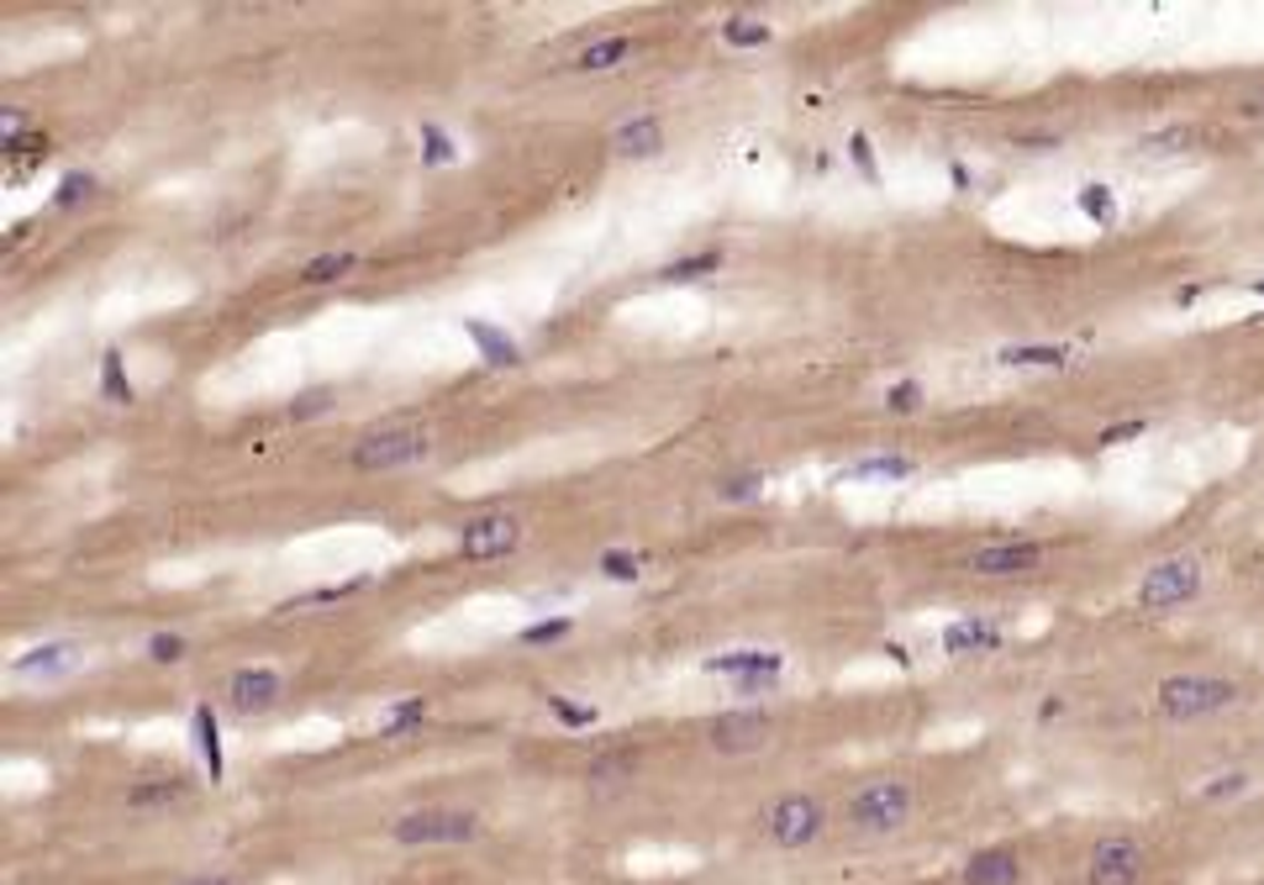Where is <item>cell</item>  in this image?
Here are the masks:
<instances>
[{
	"label": "cell",
	"instance_id": "obj_41",
	"mask_svg": "<svg viewBox=\"0 0 1264 885\" xmlns=\"http://www.w3.org/2000/svg\"><path fill=\"white\" fill-rule=\"evenodd\" d=\"M1175 142H1191V127H1170V132H1154V138H1148V148H1154V153H1160V148L1170 153Z\"/></svg>",
	"mask_w": 1264,
	"mask_h": 885
},
{
	"label": "cell",
	"instance_id": "obj_34",
	"mask_svg": "<svg viewBox=\"0 0 1264 885\" xmlns=\"http://www.w3.org/2000/svg\"><path fill=\"white\" fill-rule=\"evenodd\" d=\"M1081 211L1096 221H1112V190L1106 185H1085L1081 190Z\"/></svg>",
	"mask_w": 1264,
	"mask_h": 885
},
{
	"label": "cell",
	"instance_id": "obj_31",
	"mask_svg": "<svg viewBox=\"0 0 1264 885\" xmlns=\"http://www.w3.org/2000/svg\"><path fill=\"white\" fill-rule=\"evenodd\" d=\"M327 406H332V390H327V385H317V390H301V396L290 401V417H296V422H306V417H317V411H327Z\"/></svg>",
	"mask_w": 1264,
	"mask_h": 885
},
{
	"label": "cell",
	"instance_id": "obj_7",
	"mask_svg": "<svg viewBox=\"0 0 1264 885\" xmlns=\"http://www.w3.org/2000/svg\"><path fill=\"white\" fill-rule=\"evenodd\" d=\"M775 733V717L769 712H723L706 723V748L723 754V759H743V754H759Z\"/></svg>",
	"mask_w": 1264,
	"mask_h": 885
},
{
	"label": "cell",
	"instance_id": "obj_37",
	"mask_svg": "<svg viewBox=\"0 0 1264 885\" xmlns=\"http://www.w3.org/2000/svg\"><path fill=\"white\" fill-rule=\"evenodd\" d=\"M601 575H606V580H638V559L611 548V554H601Z\"/></svg>",
	"mask_w": 1264,
	"mask_h": 885
},
{
	"label": "cell",
	"instance_id": "obj_45",
	"mask_svg": "<svg viewBox=\"0 0 1264 885\" xmlns=\"http://www.w3.org/2000/svg\"><path fill=\"white\" fill-rule=\"evenodd\" d=\"M180 885H242V881H238V875H221V869H217V875H190V881H180Z\"/></svg>",
	"mask_w": 1264,
	"mask_h": 885
},
{
	"label": "cell",
	"instance_id": "obj_33",
	"mask_svg": "<svg viewBox=\"0 0 1264 885\" xmlns=\"http://www.w3.org/2000/svg\"><path fill=\"white\" fill-rule=\"evenodd\" d=\"M848 159H854V169H859L864 180H880V163H875V148H869V138H864V132H854V138H848Z\"/></svg>",
	"mask_w": 1264,
	"mask_h": 885
},
{
	"label": "cell",
	"instance_id": "obj_44",
	"mask_svg": "<svg viewBox=\"0 0 1264 885\" xmlns=\"http://www.w3.org/2000/svg\"><path fill=\"white\" fill-rule=\"evenodd\" d=\"M1238 117H1244V121H1264V90H1260V96H1244V101H1238Z\"/></svg>",
	"mask_w": 1264,
	"mask_h": 885
},
{
	"label": "cell",
	"instance_id": "obj_1",
	"mask_svg": "<svg viewBox=\"0 0 1264 885\" xmlns=\"http://www.w3.org/2000/svg\"><path fill=\"white\" fill-rule=\"evenodd\" d=\"M1154 702H1160V717H1170V723H1196V717L1238 706L1244 702V685L1223 680V675H1170V680H1160Z\"/></svg>",
	"mask_w": 1264,
	"mask_h": 885
},
{
	"label": "cell",
	"instance_id": "obj_21",
	"mask_svg": "<svg viewBox=\"0 0 1264 885\" xmlns=\"http://www.w3.org/2000/svg\"><path fill=\"white\" fill-rule=\"evenodd\" d=\"M1002 644V633L991 623H954L944 633V648L948 654H981V648H996Z\"/></svg>",
	"mask_w": 1264,
	"mask_h": 885
},
{
	"label": "cell",
	"instance_id": "obj_38",
	"mask_svg": "<svg viewBox=\"0 0 1264 885\" xmlns=\"http://www.w3.org/2000/svg\"><path fill=\"white\" fill-rule=\"evenodd\" d=\"M917 401H923V385H917V380H902L890 396H885V406H890V411H902V417H906V411H917Z\"/></svg>",
	"mask_w": 1264,
	"mask_h": 885
},
{
	"label": "cell",
	"instance_id": "obj_8",
	"mask_svg": "<svg viewBox=\"0 0 1264 885\" xmlns=\"http://www.w3.org/2000/svg\"><path fill=\"white\" fill-rule=\"evenodd\" d=\"M1202 590V564L1196 559H1164L1154 564L1138 585V606L1144 611H1170V606H1185L1191 596Z\"/></svg>",
	"mask_w": 1264,
	"mask_h": 885
},
{
	"label": "cell",
	"instance_id": "obj_30",
	"mask_svg": "<svg viewBox=\"0 0 1264 885\" xmlns=\"http://www.w3.org/2000/svg\"><path fill=\"white\" fill-rule=\"evenodd\" d=\"M148 659H153V664H180L185 659V638H180V633H153V638H148Z\"/></svg>",
	"mask_w": 1264,
	"mask_h": 885
},
{
	"label": "cell",
	"instance_id": "obj_3",
	"mask_svg": "<svg viewBox=\"0 0 1264 885\" xmlns=\"http://www.w3.org/2000/svg\"><path fill=\"white\" fill-rule=\"evenodd\" d=\"M485 827L475 812H459V806H421V812H406L390 823V838L406 848H438V844H475Z\"/></svg>",
	"mask_w": 1264,
	"mask_h": 885
},
{
	"label": "cell",
	"instance_id": "obj_40",
	"mask_svg": "<svg viewBox=\"0 0 1264 885\" xmlns=\"http://www.w3.org/2000/svg\"><path fill=\"white\" fill-rule=\"evenodd\" d=\"M1238 790H1248V775H1244V769H1233V775H1217V780L1206 785L1202 796H1212V802H1217V796H1238Z\"/></svg>",
	"mask_w": 1264,
	"mask_h": 885
},
{
	"label": "cell",
	"instance_id": "obj_26",
	"mask_svg": "<svg viewBox=\"0 0 1264 885\" xmlns=\"http://www.w3.org/2000/svg\"><path fill=\"white\" fill-rule=\"evenodd\" d=\"M996 359L1012 364V369H1027V364H1064V359H1069V348H1048V342H1023V348H1002Z\"/></svg>",
	"mask_w": 1264,
	"mask_h": 885
},
{
	"label": "cell",
	"instance_id": "obj_19",
	"mask_svg": "<svg viewBox=\"0 0 1264 885\" xmlns=\"http://www.w3.org/2000/svg\"><path fill=\"white\" fill-rule=\"evenodd\" d=\"M464 332H469V338L480 342L485 364H496V369H511V364H522V348H517V342L506 338L501 327H490V322H464Z\"/></svg>",
	"mask_w": 1264,
	"mask_h": 885
},
{
	"label": "cell",
	"instance_id": "obj_35",
	"mask_svg": "<svg viewBox=\"0 0 1264 885\" xmlns=\"http://www.w3.org/2000/svg\"><path fill=\"white\" fill-rule=\"evenodd\" d=\"M90 190H96V180H90V175H63V180H59V196H53V206H80L84 196H90Z\"/></svg>",
	"mask_w": 1264,
	"mask_h": 885
},
{
	"label": "cell",
	"instance_id": "obj_39",
	"mask_svg": "<svg viewBox=\"0 0 1264 885\" xmlns=\"http://www.w3.org/2000/svg\"><path fill=\"white\" fill-rule=\"evenodd\" d=\"M548 706L559 712V723H569V727H590L596 723V712L590 706H575V702H564V696H548Z\"/></svg>",
	"mask_w": 1264,
	"mask_h": 885
},
{
	"label": "cell",
	"instance_id": "obj_28",
	"mask_svg": "<svg viewBox=\"0 0 1264 885\" xmlns=\"http://www.w3.org/2000/svg\"><path fill=\"white\" fill-rule=\"evenodd\" d=\"M421 717H427V702H421V696H411V702H396L390 712H385V738H401V733H411Z\"/></svg>",
	"mask_w": 1264,
	"mask_h": 885
},
{
	"label": "cell",
	"instance_id": "obj_13",
	"mask_svg": "<svg viewBox=\"0 0 1264 885\" xmlns=\"http://www.w3.org/2000/svg\"><path fill=\"white\" fill-rule=\"evenodd\" d=\"M190 796V780L185 775H159V780H138L127 790V812L132 817H153V812H169Z\"/></svg>",
	"mask_w": 1264,
	"mask_h": 885
},
{
	"label": "cell",
	"instance_id": "obj_36",
	"mask_svg": "<svg viewBox=\"0 0 1264 885\" xmlns=\"http://www.w3.org/2000/svg\"><path fill=\"white\" fill-rule=\"evenodd\" d=\"M421 142H427V148H421V153H427V163H448V159H454V142H448V132H442V127H421Z\"/></svg>",
	"mask_w": 1264,
	"mask_h": 885
},
{
	"label": "cell",
	"instance_id": "obj_29",
	"mask_svg": "<svg viewBox=\"0 0 1264 885\" xmlns=\"http://www.w3.org/2000/svg\"><path fill=\"white\" fill-rule=\"evenodd\" d=\"M759 490H764L759 469H738V475H727V480L717 485V496H723V501H754Z\"/></svg>",
	"mask_w": 1264,
	"mask_h": 885
},
{
	"label": "cell",
	"instance_id": "obj_5",
	"mask_svg": "<svg viewBox=\"0 0 1264 885\" xmlns=\"http://www.w3.org/2000/svg\"><path fill=\"white\" fill-rule=\"evenodd\" d=\"M823 827H827V812L817 796H780V802L764 812V838L775 848H806V844H817L823 838Z\"/></svg>",
	"mask_w": 1264,
	"mask_h": 885
},
{
	"label": "cell",
	"instance_id": "obj_27",
	"mask_svg": "<svg viewBox=\"0 0 1264 885\" xmlns=\"http://www.w3.org/2000/svg\"><path fill=\"white\" fill-rule=\"evenodd\" d=\"M723 42H733V48H764V42H769V21L727 17L723 21Z\"/></svg>",
	"mask_w": 1264,
	"mask_h": 885
},
{
	"label": "cell",
	"instance_id": "obj_11",
	"mask_svg": "<svg viewBox=\"0 0 1264 885\" xmlns=\"http://www.w3.org/2000/svg\"><path fill=\"white\" fill-rule=\"evenodd\" d=\"M285 696V680L275 675V669H238L232 680H227V706L232 712H242V717H253V712H269V706Z\"/></svg>",
	"mask_w": 1264,
	"mask_h": 885
},
{
	"label": "cell",
	"instance_id": "obj_14",
	"mask_svg": "<svg viewBox=\"0 0 1264 885\" xmlns=\"http://www.w3.org/2000/svg\"><path fill=\"white\" fill-rule=\"evenodd\" d=\"M617 153L623 159H659L664 153V121L659 117H633L617 127Z\"/></svg>",
	"mask_w": 1264,
	"mask_h": 885
},
{
	"label": "cell",
	"instance_id": "obj_24",
	"mask_svg": "<svg viewBox=\"0 0 1264 885\" xmlns=\"http://www.w3.org/2000/svg\"><path fill=\"white\" fill-rule=\"evenodd\" d=\"M101 396L111 406H127L138 390H132V380H127V369H121V354L117 348H106L101 354Z\"/></svg>",
	"mask_w": 1264,
	"mask_h": 885
},
{
	"label": "cell",
	"instance_id": "obj_15",
	"mask_svg": "<svg viewBox=\"0 0 1264 885\" xmlns=\"http://www.w3.org/2000/svg\"><path fill=\"white\" fill-rule=\"evenodd\" d=\"M633 53H638V42L633 38H596L575 53V69H580V74H611V69H623Z\"/></svg>",
	"mask_w": 1264,
	"mask_h": 885
},
{
	"label": "cell",
	"instance_id": "obj_9",
	"mask_svg": "<svg viewBox=\"0 0 1264 885\" xmlns=\"http://www.w3.org/2000/svg\"><path fill=\"white\" fill-rule=\"evenodd\" d=\"M517 548H522V523L511 511H490V517H475V523L459 527L464 559H506Z\"/></svg>",
	"mask_w": 1264,
	"mask_h": 885
},
{
	"label": "cell",
	"instance_id": "obj_4",
	"mask_svg": "<svg viewBox=\"0 0 1264 885\" xmlns=\"http://www.w3.org/2000/svg\"><path fill=\"white\" fill-rule=\"evenodd\" d=\"M432 454V442L421 427H380V432H364L354 442V469L364 475H385V469H406V464H421Z\"/></svg>",
	"mask_w": 1264,
	"mask_h": 885
},
{
	"label": "cell",
	"instance_id": "obj_10",
	"mask_svg": "<svg viewBox=\"0 0 1264 885\" xmlns=\"http://www.w3.org/2000/svg\"><path fill=\"white\" fill-rule=\"evenodd\" d=\"M1038 564H1044V544H1033V538H1006V544L975 548V554L964 559V569H969V575H985V580H1012V575H1033Z\"/></svg>",
	"mask_w": 1264,
	"mask_h": 885
},
{
	"label": "cell",
	"instance_id": "obj_25",
	"mask_svg": "<svg viewBox=\"0 0 1264 885\" xmlns=\"http://www.w3.org/2000/svg\"><path fill=\"white\" fill-rule=\"evenodd\" d=\"M354 263H359V259H354L348 248H338V253H317V259L301 269V285H332V280H342Z\"/></svg>",
	"mask_w": 1264,
	"mask_h": 885
},
{
	"label": "cell",
	"instance_id": "obj_17",
	"mask_svg": "<svg viewBox=\"0 0 1264 885\" xmlns=\"http://www.w3.org/2000/svg\"><path fill=\"white\" fill-rule=\"evenodd\" d=\"M780 654H769V648H733V654H717V659H706V675H733V680H743V675H764V669H775L780 675Z\"/></svg>",
	"mask_w": 1264,
	"mask_h": 885
},
{
	"label": "cell",
	"instance_id": "obj_6",
	"mask_svg": "<svg viewBox=\"0 0 1264 885\" xmlns=\"http://www.w3.org/2000/svg\"><path fill=\"white\" fill-rule=\"evenodd\" d=\"M1144 869H1148L1144 844L1127 838V833H1112V838H1102V844L1091 848V859H1085V885H1138L1144 881Z\"/></svg>",
	"mask_w": 1264,
	"mask_h": 885
},
{
	"label": "cell",
	"instance_id": "obj_32",
	"mask_svg": "<svg viewBox=\"0 0 1264 885\" xmlns=\"http://www.w3.org/2000/svg\"><path fill=\"white\" fill-rule=\"evenodd\" d=\"M569 617H554V623H533V627H522V644H559V638H569Z\"/></svg>",
	"mask_w": 1264,
	"mask_h": 885
},
{
	"label": "cell",
	"instance_id": "obj_42",
	"mask_svg": "<svg viewBox=\"0 0 1264 885\" xmlns=\"http://www.w3.org/2000/svg\"><path fill=\"white\" fill-rule=\"evenodd\" d=\"M1138 432H1144V422H1117V427H1106L1102 432V442L1112 448V442H1127V438H1138Z\"/></svg>",
	"mask_w": 1264,
	"mask_h": 885
},
{
	"label": "cell",
	"instance_id": "obj_2",
	"mask_svg": "<svg viewBox=\"0 0 1264 885\" xmlns=\"http://www.w3.org/2000/svg\"><path fill=\"white\" fill-rule=\"evenodd\" d=\"M912 806H917V796H912V785L906 780H869L848 796L843 817H848V827L864 833V838H885V833H902V827L912 823Z\"/></svg>",
	"mask_w": 1264,
	"mask_h": 885
},
{
	"label": "cell",
	"instance_id": "obj_23",
	"mask_svg": "<svg viewBox=\"0 0 1264 885\" xmlns=\"http://www.w3.org/2000/svg\"><path fill=\"white\" fill-rule=\"evenodd\" d=\"M843 475H848V480H902V475H912V459H902V454H875V459L848 464Z\"/></svg>",
	"mask_w": 1264,
	"mask_h": 885
},
{
	"label": "cell",
	"instance_id": "obj_43",
	"mask_svg": "<svg viewBox=\"0 0 1264 885\" xmlns=\"http://www.w3.org/2000/svg\"><path fill=\"white\" fill-rule=\"evenodd\" d=\"M769 685H775V669H764V675H743L738 690H743V696H754V690H769Z\"/></svg>",
	"mask_w": 1264,
	"mask_h": 885
},
{
	"label": "cell",
	"instance_id": "obj_20",
	"mask_svg": "<svg viewBox=\"0 0 1264 885\" xmlns=\"http://www.w3.org/2000/svg\"><path fill=\"white\" fill-rule=\"evenodd\" d=\"M633 775H638V754L633 748H601L585 765V780H596V785H617V780H633Z\"/></svg>",
	"mask_w": 1264,
	"mask_h": 885
},
{
	"label": "cell",
	"instance_id": "obj_22",
	"mask_svg": "<svg viewBox=\"0 0 1264 885\" xmlns=\"http://www.w3.org/2000/svg\"><path fill=\"white\" fill-rule=\"evenodd\" d=\"M723 269V248H701V253H685V259L664 263L659 280H701V275H717Z\"/></svg>",
	"mask_w": 1264,
	"mask_h": 885
},
{
	"label": "cell",
	"instance_id": "obj_12",
	"mask_svg": "<svg viewBox=\"0 0 1264 885\" xmlns=\"http://www.w3.org/2000/svg\"><path fill=\"white\" fill-rule=\"evenodd\" d=\"M964 885H1023V854L1017 848H981L959 869Z\"/></svg>",
	"mask_w": 1264,
	"mask_h": 885
},
{
	"label": "cell",
	"instance_id": "obj_18",
	"mask_svg": "<svg viewBox=\"0 0 1264 885\" xmlns=\"http://www.w3.org/2000/svg\"><path fill=\"white\" fill-rule=\"evenodd\" d=\"M190 733H196V754H201V765L211 769V780H221V775H227V759H221L217 712H211V706H196V717H190Z\"/></svg>",
	"mask_w": 1264,
	"mask_h": 885
},
{
	"label": "cell",
	"instance_id": "obj_16",
	"mask_svg": "<svg viewBox=\"0 0 1264 885\" xmlns=\"http://www.w3.org/2000/svg\"><path fill=\"white\" fill-rule=\"evenodd\" d=\"M80 659H84L80 644H42L32 654H21L17 675H69V669H80Z\"/></svg>",
	"mask_w": 1264,
	"mask_h": 885
}]
</instances>
